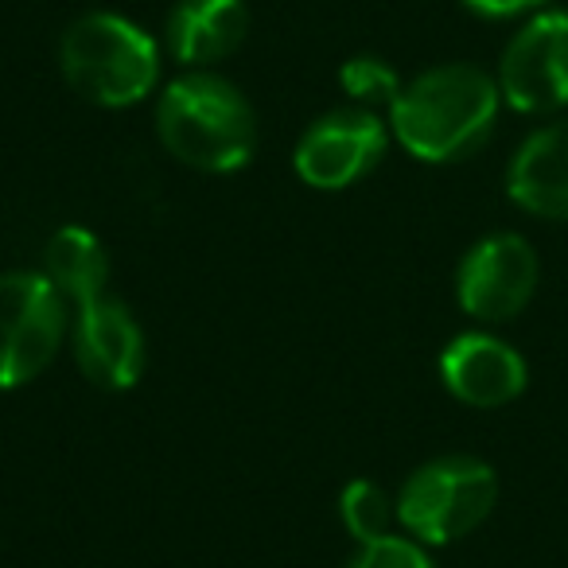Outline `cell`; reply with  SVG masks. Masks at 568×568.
<instances>
[{
	"mask_svg": "<svg viewBox=\"0 0 568 568\" xmlns=\"http://www.w3.org/2000/svg\"><path fill=\"white\" fill-rule=\"evenodd\" d=\"M444 386L475 409H498L526 389V363L495 335H459L440 358Z\"/></svg>",
	"mask_w": 568,
	"mask_h": 568,
	"instance_id": "obj_9",
	"label": "cell"
},
{
	"mask_svg": "<svg viewBox=\"0 0 568 568\" xmlns=\"http://www.w3.org/2000/svg\"><path fill=\"white\" fill-rule=\"evenodd\" d=\"M63 74L82 98L98 105H136L160 71L156 43L113 12L74 20L59 51Z\"/></svg>",
	"mask_w": 568,
	"mask_h": 568,
	"instance_id": "obj_3",
	"label": "cell"
},
{
	"mask_svg": "<svg viewBox=\"0 0 568 568\" xmlns=\"http://www.w3.org/2000/svg\"><path fill=\"white\" fill-rule=\"evenodd\" d=\"M250 12L242 0H180L168 20V43L180 63H214L245 40Z\"/></svg>",
	"mask_w": 568,
	"mask_h": 568,
	"instance_id": "obj_12",
	"label": "cell"
},
{
	"mask_svg": "<svg viewBox=\"0 0 568 568\" xmlns=\"http://www.w3.org/2000/svg\"><path fill=\"white\" fill-rule=\"evenodd\" d=\"M498 498V479L483 459L444 456L413 471L397 498V518L409 534L428 545H448L467 537Z\"/></svg>",
	"mask_w": 568,
	"mask_h": 568,
	"instance_id": "obj_4",
	"label": "cell"
},
{
	"mask_svg": "<svg viewBox=\"0 0 568 568\" xmlns=\"http://www.w3.org/2000/svg\"><path fill=\"white\" fill-rule=\"evenodd\" d=\"M510 199L541 219H568V121L534 133L506 175Z\"/></svg>",
	"mask_w": 568,
	"mask_h": 568,
	"instance_id": "obj_11",
	"label": "cell"
},
{
	"mask_svg": "<svg viewBox=\"0 0 568 568\" xmlns=\"http://www.w3.org/2000/svg\"><path fill=\"white\" fill-rule=\"evenodd\" d=\"M386 152V129L366 110H339L308 129L296 144V175L320 191L363 180Z\"/></svg>",
	"mask_w": 568,
	"mask_h": 568,
	"instance_id": "obj_8",
	"label": "cell"
},
{
	"mask_svg": "<svg viewBox=\"0 0 568 568\" xmlns=\"http://www.w3.org/2000/svg\"><path fill=\"white\" fill-rule=\"evenodd\" d=\"M48 276L59 293L74 296L82 304L102 301L105 276H110V257H105L102 242L82 226H63L48 242Z\"/></svg>",
	"mask_w": 568,
	"mask_h": 568,
	"instance_id": "obj_13",
	"label": "cell"
},
{
	"mask_svg": "<svg viewBox=\"0 0 568 568\" xmlns=\"http://www.w3.org/2000/svg\"><path fill=\"white\" fill-rule=\"evenodd\" d=\"M79 363L87 378L105 389L136 386L144 371V335L136 320L113 301L82 304L79 316Z\"/></svg>",
	"mask_w": 568,
	"mask_h": 568,
	"instance_id": "obj_10",
	"label": "cell"
},
{
	"mask_svg": "<svg viewBox=\"0 0 568 568\" xmlns=\"http://www.w3.org/2000/svg\"><path fill=\"white\" fill-rule=\"evenodd\" d=\"M160 141L183 164L203 172H234L250 164L257 144L253 110L219 74H183L168 87L156 110Z\"/></svg>",
	"mask_w": 568,
	"mask_h": 568,
	"instance_id": "obj_2",
	"label": "cell"
},
{
	"mask_svg": "<svg viewBox=\"0 0 568 568\" xmlns=\"http://www.w3.org/2000/svg\"><path fill=\"white\" fill-rule=\"evenodd\" d=\"M503 90L479 67H436L394 98V133L413 156L444 164L490 133Z\"/></svg>",
	"mask_w": 568,
	"mask_h": 568,
	"instance_id": "obj_1",
	"label": "cell"
},
{
	"mask_svg": "<svg viewBox=\"0 0 568 568\" xmlns=\"http://www.w3.org/2000/svg\"><path fill=\"white\" fill-rule=\"evenodd\" d=\"M467 9L479 12V17H490V20H506V17H521V12H534L549 0H464Z\"/></svg>",
	"mask_w": 568,
	"mask_h": 568,
	"instance_id": "obj_17",
	"label": "cell"
},
{
	"mask_svg": "<svg viewBox=\"0 0 568 568\" xmlns=\"http://www.w3.org/2000/svg\"><path fill=\"white\" fill-rule=\"evenodd\" d=\"M339 510H343V521H347V529L358 537L363 545L378 541V537H389V498L386 490L378 487V483L371 479H355L347 490H343L339 498Z\"/></svg>",
	"mask_w": 568,
	"mask_h": 568,
	"instance_id": "obj_14",
	"label": "cell"
},
{
	"mask_svg": "<svg viewBox=\"0 0 568 568\" xmlns=\"http://www.w3.org/2000/svg\"><path fill=\"white\" fill-rule=\"evenodd\" d=\"M351 568H433V560L417 549L413 541L402 537H378V541L363 545Z\"/></svg>",
	"mask_w": 568,
	"mask_h": 568,
	"instance_id": "obj_16",
	"label": "cell"
},
{
	"mask_svg": "<svg viewBox=\"0 0 568 568\" xmlns=\"http://www.w3.org/2000/svg\"><path fill=\"white\" fill-rule=\"evenodd\" d=\"M537 276V253L521 234L483 237L459 265V304L475 320H510L534 301Z\"/></svg>",
	"mask_w": 568,
	"mask_h": 568,
	"instance_id": "obj_7",
	"label": "cell"
},
{
	"mask_svg": "<svg viewBox=\"0 0 568 568\" xmlns=\"http://www.w3.org/2000/svg\"><path fill=\"white\" fill-rule=\"evenodd\" d=\"M343 90H347L351 98H358V102H389V105L402 94L397 74L389 71L382 59H351V63L343 67Z\"/></svg>",
	"mask_w": 568,
	"mask_h": 568,
	"instance_id": "obj_15",
	"label": "cell"
},
{
	"mask_svg": "<svg viewBox=\"0 0 568 568\" xmlns=\"http://www.w3.org/2000/svg\"><path fill=\"white\" fill-rule=\"evenodd\" d=\"M63 339V301L40 273L0 276V389L24 386L55 358Z\"/></svg>",
	"mask_w": 568,
	"mask_h": 568,
	"instance_id": "obj_5",
	"label": "cell"
},
{
	"mask_svg": "<svg viewBox=\"0 0 568 568\" xmlns=\"http://www.w3.org/2000/svg\"><path fill=\"white\" fill-rule=\"evenodd\" d=\"M498 90L521 113L568 105V12H537L514 36L498 67Z\"/></svg>",
	"mask_w": 568,
	"mask_h": 568,
	"instance_id": "obj_6",
	"label": "cell"
}]
</instances>
